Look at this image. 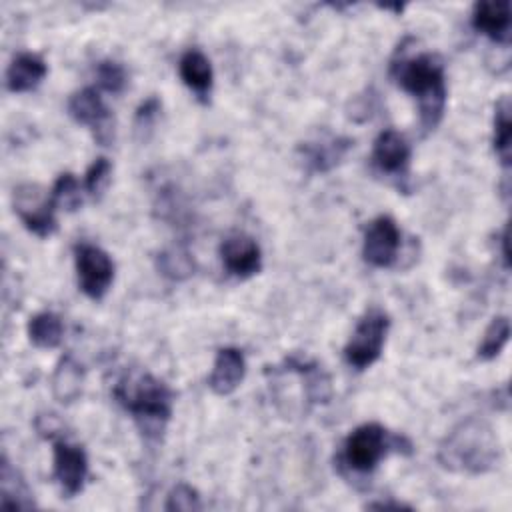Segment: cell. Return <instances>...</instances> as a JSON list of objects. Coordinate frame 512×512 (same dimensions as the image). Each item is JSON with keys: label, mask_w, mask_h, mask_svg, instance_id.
<instances>
[{"label": "cell", "mask_w": 512, "mask_h": 512, "mask_svg": "<svg viewBox=\"0 0 512 512\" xmlns=\"http://www.w3.org/2000/svg\"><path fill=\"white\" fill-rule=\"evenodd\" d=\"M390 76L404 92L418 100L424 132L434 130L446 106V78L440 58L430 52L414 56L400 54V58H394L390 64Z\"/></svg>", "instance_id": "6da1fadb"}, {"label": "cell", "mask_w": 512, "mask_h": 512, "mask_svg": "<svg viewBox=\"0 0 512 512\" xmlns=\"http://www.w3.org/2000/svg\"><path fill=\"white\" fill-rule=\"evenodd\" d=\"M436 458L446 470L484 474L498 464L500 442L486 420L470 416L444 436Z\"/></svg>", "instance_id": "7a4b0ae2"}, {"label": "cell", "mask_w": 512, "mask_h": 512, "mask_svg": "<svg viewBox=\"0 0 512 512\" xmlns=\"http://www.w3.org/2000/svg\"><path fill=\"white\" fill-rule=\"evenodd\" d=\"M114 398L148 438H158L170 420L174 392L150 372H128L116 382Z\"/></svg>", "instance_id": "3957f363"}, {"label": "cell", "mask_w": 512, "mask_h": 512, "mask_svg": "<svg viewBox=\"0 0 512 512\" xmlns=\"http://www.w3.org/2000/svg\"><path fill=\"white\" fill-rule=\"evenodd\" d=\"M410 448L412 444L404 436L390 434L378 422H366L348 434L338 462L342 468L350 470L352 474L366 476L374 472V468L390 450L408 454Z\"/></svg>", "instance_id": "277c9868"}, {"label": "cell", "mask_w": 512, "mask_h": 512, "mask_svg": "<svg viewBox=\"0 0 512 512\" xmlns=\"http://www.w3.org/2000/svg\"><path fill=\"white\" fill-rule=\"evenodd\" d=\"M388 328H390L388 314L378 306L368 308L358 320L350 340L344 346L346 364L354 370L370 368L382 354Z\"/></svg>", "instance_id": "5b68a950"}, {"label": "cell", "mask_w": 512, "mask_h": 512, "mask_svg": "<svg viewBox=\"0 0 512 512\" xmlns=\"http://www.w3.org/2000/svg\"><path fill=\"white\" fill-rule=\"evenodd\" d=\"M12 206L26 230L32 234L46 238L56 232V204L52 200L50 190L46 192L42 186L26 182L14 188Z\"/></svg>", "instance_id": "8992f818"}, {"label": "cell", "mask_w": 512, "mask_h": 512, "mask_svg": "<svg viewBox=\"0 0 512 512\" xmlns=\"http://www.w3.org/2000/svg\"><path fill=\"white\" fill-rule=\"evenodd\" d=\"M74 264L80 290L88 298L100 300L114 280L112 258L102 248L88 242H80L74 246Z\"/></svg>", "instance_id": "52a82bcc"}, {"label": "cell", "mask_w": 512, "mask_h": 512, "mask_svg": "<svg viewBox=\"0 0 512 512\" xmlns=\"http://www.w3.org/2000/svg\"><path fill=\"white\" fill-rule=\"evenodd\" d=\"M68 114L92 130L98 144L108 146L114 140V118L100 92L92 86L74 92L68 100Z\"/></svg>", "instance_id": "ba28073f"}, {"label": "cell", "mask_w": 512, "mask_h": 512, "mask_svg": "<svg viewBox=\"0 0 512 512\" xmlns=\"http://www.w3.org/2000/svg\"><path fill=\"white\" fill-rule=\"evenodd\" d=\"M54 440V464L52 474L58 482L62 494L66 498L76 496L82 492L88 476V456L80 444H72L66 438H52Z\"/></svg>", "instance_id": "9c48e42d"}, {"label": "cell", "mask_w": 512, "mask_h": 512, "mask_svg": "<svg viewBox=\"0 0 512 512\" xmlns=\"http://www.w3.org/2000/svg\"><path fill=\"white\" fill-rule=\"evenodd\" d=\"M400 250V228L390 216H378L374 218L366 232L362 242V258L374 268H390Z\"/></svg>", "instance_id": "30bf717a"}, {"label": "cell", "mask_w": 512, "mask_h": 512, "mask_svg": "<svg viewBox=\"0 0 512 512\" xmlns=\"http://www.w3.org/2000/svg\"><path fill=\"white\" fill-rule=\"evenodd\" d=\"M410 144L408 140L394 128L382 130L372 146V166L390 178H406L410 164Z\"/></svg>", "instance_id": "8fae6325"}, {"label": "cell", "mask_w": 512, "mask_h": 512, "mask_svg": "<svg viewBox=\"0 0 512 512\" xmlns=\"http://www.w3.org/2000/svg\"><path fill=\"white\" fill-rule=\"evenodd\" d=\"M220 260L228 274L236 278H250L262 268V252L258 242L244 234L236 232L222 240L220 244Z\"/></svg>", "instance_id": "7c38bea8"}, {"label": "cell", "mask_w": 512, "mask_h": 512, "mask_svg": "<svg viewBox=\"0 0 512 512\" xmlns=\"http://www.w3.org/2000/svg\"><path fill=\"white\" fill-rule=\"evenodd\" d=\"M354 146L352 138L346 136H320L298 146L300 158L310 174L328 172L344 160L348 150Z\"/></svg>", "instance_id": "4fadbf2b"}, {"label": "cell", "mask_w": 512, "mask_h": 512, "mask_svg": "<svg viewBox=\"0 0 512 512\" xmlns=\"http://www.w3.org/2000/svg\"><path fill=\"white\" fill-rule=\"evenodd\" d=\"M472 28L496 44L510 42V2L506 0H486L476 2L472 8Z\"/></svg>", "instance_id": "5bb4252c"}, {"label": "cell", "mask_w": 512, "mask_h": 512, "mask_svg": "<svg viewBox=\"0 0 512 512\" xmlns=\"http://www.w3.org/2000/svg\"><path fill=\"white\" fill-rule=\"evenodd\" d=\"M246 374V358L242 350L234 346H224L216 352L212 372L208 376V388L218 394L226 396L232 394Z\"/></svg>", "instance_id": "9a60e30c"}, {"label": "cell", "mask_w": 512, "mask_h": 512, "mask_svg": "<svg viewBox=\"0 0 512 512\" xmlns=\"http://www.w3.org/2000/svg\"><path fill=\"white\" fill-rule=\"evenodd\" d=\"M48 72L46 62L32 52H20L12 58L6 70V88L10 92H28L36 88Z\"/></svg>", "instance_id": "2e32d148"}, {"label": "cell", "mask_w": 512, "mask_h": 512, "mask_svg": "<svg viewBox=\"0 0 512 512\" xmlns=\"http://www.w3.org/2000/svg\"><path fill=\"white\" fill-rule=\"evenodd\" d=\"M178 72H180L182 82L202 102H206L208 94L212 90V80H214V72H212V64H210L208 56L204 52H200L198 48L186 50L178 62Z\"/></svg>", "instance_id": "e0dca14e"}, {"label": "cell", "mask_w": 512, "mask_h": 512, "mask_svg": "<svg viewBox=\"0 0 512 512\" xmlns=\"http://www.w3.org/2000/svg\"><path fill=\"white\" fill-rule=\"evenodd\" d=\"M84 386V368L72 354H64L50 378V388L52 396L60 404H72L74 400L80 398Z\"/></svg>", "instance_id": "ac0fdd59"}, {"label": "cell", "mask_w": 512, "mask_h": 512, "mask_svg": "<svg viewBox=\"0 0 512 512\" xmlns=\"http://www.w3.org/2000/svg\"><path fill=\"white\" fill-rule=\"evenodd\" d=\"M0 506L10 510H30L36 506L26 480L8 462L6 456L2 458L0 470Z\"/></svg>", "instance_id": "d6986e66"}, {"label": "cell", "mask_w": 512, "mask_h": 512, "mask_svg": "<svg viewBox=\"0 0 512 512\" xmlns=\"http://www.w3.org/2000/svg\"><path fill=\"white\" fill-rule=\"evenodd\" d=\"M62 336H64V324L56 312H50V310L38 312L28 322V338L38 348H56L60 346Z\"/></svg>", "instance_id": "ffe728a7"}, {"label": "cell", "mask_w": 512, "mask_h": 512, "mask_svg": "<svg viewBox=\"0 0 512 512\" xmlns=\"http://www.w3.org/2000/svg\"><path fill=\"white\" fill-rule=\"evenodd\" d=\"M494 150L502 166H510L512 158V122H510V100L504 96L496 102L494 108Z\"/></svg>", "instance_id": "44dd1931"}, {"label": "cell", "mask_w": 512, "mask_h": 512, "mask_svg": "<svg viewBox=\"0 0 512 512\" xmlns=\"http://www.w3.org/2000/svg\"><path fill=\"white\" fill-rule=\"evenodd\" d=\"M156 268L158 272L168 278V280H186L194 274V258L190 256L188 250L180 248V246H172V248H166L162 252H158L156 256Z\"/></svg>", "instance_id": "7402d4cb"}, {"label": "cell", "mask_w": 512, "mask_h": 512, "mask_svg": "<svg viewBox=\"0 0 512 512\" xmlns=\"http://www.w3.org/2000/svg\"><path fill=\"white\" fill-rule=\"evenodd\" d=\"M510 338V320L506 316H496L492 318V322L488 324L482 342L476 348V356L478 360H492L496 358L502 348L506 346Z\"/></svg>", "instance_id": "603a6c76"}, {"label": "cell", "mask_w": 512, "mask_h": 512, "mask_svg": "<svg viewBox=\"0 0 512 512\" xmlns=\"http://www.w3.org/2000/svg\"><path fill=\"white\" fill-rule=\"evenodd\" d=\"M52 200L56 208L64 210H76L82 204V194H80V182L76 180L74 174L64 172L56 178L54 186L50 188Z\"/></svg>", "instance_id": "cb8c5ba5"}, {"label": "cell", "mask_w": 512, "mask_h": 512, "mask_svg": "<svg viewBox=\"0 0 512 512\" xmlns=\"http://www.w3.org/2000/svg\"><path fill=\"white\" fill-rule=\"evenodd\" d=\"M96 82L102 90L112 92V94H120L126 88L128 76H126V70L120 62L100 60L96 64Z\"/></svg>", "instance_id": "d4e9b609"}, {"label": "cell", "mask_w": 512, "mask_h": 512, "mask_svg": "<svg viewBox=\"0 0 512 512\" xmlns=\"http://www.w3.org/2000/svg\"><path fill=\"white\" fill-rule=\"evenodd\" d=\"M110 174H112V164L108 158L98 156L90 168L84 174V190L92 196L98 198L102 194V190L108 186L110 182Z\"/></svg>", "instance_id": "484cf974"}, {"label": "cell", "mask_w": 512, "mask_h": 512, "mask_svg": "<svg viewBox=\"0 0 512 512\" xmlns=\"http://www.w3.org/2000/svg\"><path fill=\"white\" fill-rule=\"evenodd\" d=\"M164 508L166 510H200L202 502H200L198 492L192 486L180 482L168 492V500H166Z\"/></svg>", "instance_id": "4316f807"}, {"label": "cell", "mask_w": 512, "mask_h": 512, "mask_svg": "<svg viewBox=\"0 0 512 512\" xmlns=\"http://www.w3.org/2000/svg\"><path fill=\"white\" fill-rule=\"evenodd\" d=\"M160 108H162V104H160L158 98H154V96L146 98V100L138 106L136 116H134V128H136V132L150 130V128L154 126L158 114H160Z\"/></svg>", "instance_id": "83f0119b"}, {"label": "cell", "mask_w": 512, "mask_h": 512, "mask_svg": "<svg viewBox=\"0 0 512 512\" xmlns=\"http://www.w3.org/2000/svg\"><path fill=\"white\" fill-rule=\"evenodd\" d=\"M366 508H378V510H386V508H394V510H400V508H408V510H412V506H408V504H402V502H372V504H366Z\"/></svg>", "instance_id": "f1b7e54d"}, {"label": "cell", "mask_w": 512, "mask_h": 512, "mask_svg": "<svg viewBox=\"0 0 512 512\" xmlns=\"http://www.w3.org/2000/svg\"><path fill=\"white\" fill-rule=\"evenodd\" d=\"M500 244H502V260H504V266L508 268V260H510V256H508V226H504V230H502Z\"/></svg>", "instance_id": "f546056e"}]
</instances>
